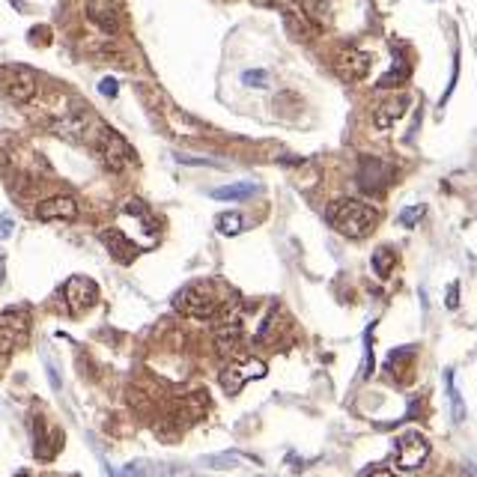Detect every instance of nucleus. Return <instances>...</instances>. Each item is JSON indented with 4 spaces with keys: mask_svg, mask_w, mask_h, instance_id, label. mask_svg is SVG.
Here are the masks:
<instances>
[{
    "mask_svg": "<svg viewBox=\"0 0 477 477\" xmlns=\"http://www.w3.org/2000/svg\"><path fill=\"white\" fill-rule=\"evenodd\" d=\"M328 224L346 239H364L376 224V209L364 200L346 197V200H337L328 209Z\"/></svg>",
    "mask_w": 477,
    "mask_h": 477,
    "instance_id": "nucleus-1",
    "label": "nucleus"
},
{
    "mask_svg": "<svg viewBox=\"0 0 477 477\" xmlns=\"http://www.w3.org/2000/svg\"><path fill=\"white\" fill-rule=\"evenodd\" d=\"M224 304L227 302L221 298L218 286L209 284V281L188 284L173 295V307L179 310L182 316H191V319H212L224 310Z\"/></svg>",
    "mask_w": 477,
    "mask_h": 477,
    "instance_id": "nucleus-2",
    "label": "nucleus"
},
{
    "mask_svg": "<svg viewBox=\"0 0 477 477\" xmlns=\"http://www.w3.org/2000/svg\"><path fill=\"white\" fill-rule=\"evenodd\" d=\"M39 93V78L27 66L6 63L0 66V96H6L15 105H30Z\"/></svg>",
    "mask_w": 477,
    "mask_h": 477,
    "instance_id": "nucleus-3",
    "label": "nucleus"
},
{
    "mask_svg": "<svg viewBox=\"0 0 477 477\" xmlns=\"http://www.w3.org/2000/svg\"><path fill=\"white\" fill-rule=\"evenodd\" d=\"M96 149H98V159H102V164L110 170V173H119L126 170L129 161H135V152H131V147L117 135L114 129L102 126L96 135Z\"/></svg>",
    "mask_w": 477,
    "mask_h": 477,
    "instance_id": "nucleus-4",
    "label": "nucleus"
},
{
    "mask_svg": "<svg viewBox=\"0 0 477 477\" xmlns=\"http://www.w3.org/2000/svg\"><path fill=\"white\" fill-rule=\"evenodd\" d=\"M394 173H397V168H394L391 161H382V159H370V155H364L361 164H358V185L367 194H382L385 188L394 182Z\"/></svg>",
    "mask_w": 477,
    "mask_h": 477,
    "instance_id": "nucleus-5",
    "label": "nucleus"
},
{
    "mask_svg": "<svg viewBox=\"0 0 477 477\" xmlns=\"http://www.w3.org/2000/svg\"><path fill=\"white\" fill-rule=\"evenodd\" d=\"M263 376H265V364L260 358H242V361H233L230 367L221 373V388H224L230 397H236L248 382L263 379Z\"/></svg>",
    "mask_w": 477,
    "mask_h": 477,
    "instance_id": "nucleus-6",
    "label": "nucleus"
},
{
    "mask_svg": "<svg viewBox=\"0 0 477 477\" xmlns=\"http://www.w3.org/2000/svg\"><path fill=\"white\" fill-rule=\"evenodd\" d=\"M370 66H373L370 54L361 51V48H355V45L343 48L337 57H335V72H337V78H340L343 84H358V81H364V78L370 75Z\"/></svg>",
    "mask_w": 477,
    "mask_h": 477,
    "instance_id": "nucleus-7",
    "label": "nucleus"
},
{
    "mask_svg": "<svg viewBox=\"0 0 477 477\" xmlns=\"http://www.w3.org/2000/svg\"><path fill=\"white\" fill-rule=\"evenodd\" d=\"M63 295H66V304H69L72 314H84V310H90L98 302V284L87 274H75L66 281Z\"/></svg>",
    "mask_w": 477,
    "mask_h": 477,
    "instance_id": "nucleus-8",
    "label": "nucleus"
},
{
    "mask_svg": "<svg viewBox=\"0 0 477 477\" xmlns=\"http://www.w3.org/2000/svg\"><path fill=\"white\" fill-rule=\"evenodd\" d=\"M430 460V441L420 432H406L397 445V465L403 471H415Z\"/></svg>",
    "mask_w": 477,
    "mask_h": 477,
    "instance_id": "nucleus-9",
    "label": "nucleus"
},
{
    "mask_svg": "<svg viewBox=\"0 0 477 477\" xmlns=\"http://www.w3.org/2000/svg\"><path fill=\"white\" fill-rule=\"evenodd\" d=\"M87 18L102 33H108V36H117L119 27H123V18H119V9L114 0H90L87 3Z\"/></svg>",
    "mask_w": 477,
    "mask_h": 477,
    "instance_id": "nucleus-10",
    "label": "nucleus"
},
{
    "mask_svg": "<svg viewBox=\"0 0 477 477\" xmlns=\"http://www.w3.org/2000/svg\"><path fill=\"white\" fill-rule=\"evenodd\" d=\"M102 245L110 251V257H114L117 263H131L138 257V245L131 242L123 230H117V227H108V230H102Z\"/></svg>",
    "mask_w": 477,
    "mask_h": 477,
    "instance_id": "nucleus-11",
    "label": "nucleus"
},
{
    "mask_svg": "<svg viewBox=\"0 0 477 477\" xmlns=\"http://www.w3.org/2000/svg\"><path fill=\"white\" fill-rule=\"evenodd\" d=\"M272 6L274 9H281V13L286 15V21L302 33V36H314V33L319 30L314 21H310V15H307V9L302 6V0H272Z\"/></svg>",
    "mask_w": 477,
    "mask_h": 477,
    "instance_id": "nucleus-12",
    "label": "nucleus"
},
{
    "mask_svg": "<svg viewBox=\"0 0 477 477\" xmlns=\"http://www.w3.org/2000/svg\"><path fill=\"white\" fill-rule=\"evenodd\" d=\"M409 105H412V102H409V96L385 98V102L373 110V126L379 129V131L397 126V119H403V114H406V108H409Z\"/></svg>",
    "mask_w": 477,
    "mask_h": 477,
    "instance_id": "nucleus-13",
    "label": "nucleus"
},
{
    "mask_svg": "<svg viewBox=\"0 0 477 477\" xmlns=\"http://www.w3.org/2000/svg\"><path fill=\"white\" fill-rule=\"evenodd\" d=\"M135 477H194L191 465L182 462H131Z\"/></svg>",
    "mask_w": 477,
    "mask_h": 477,
    "instance_id": "nucleus-14",
    "label": "nucleus"
},
{
    "mask_svg": "<svg viewBox=\"0 0 477 477\" xmlns=\"http://www.w3.org/2000/svg\"><path fill=\"white\" fill-rule=\"evenodd\" d=\"M36 215L42 221H75L78 215V203L72 197H48V200H42Z\"/></svg>",
    "mask_w": 477,
    "mask_h": 477,
    "instance_id": "nucleus-15",
    "label": "nucleus"
},
{
    "mask_svg": "<svg viewBox=\"0 0 477 477\" xmlns=\"http://www.w3.org/2000/svg\"><path fill=\"white\" fill-rule=\"evenodd\" d=\"M51 129H54V135H60L66 140H84L87 131H90V117L69 114V117H63V119H54Z\"/></svg>",
    "mask_w": 477,
    "mask_h": 477,
    "instance_id": "nucleus-16",
    "label": "nucleus"
},
{
    "mask_svg": "<svg viewBox=\"0 0 477 477\" xmlns=\"http://www.w3.org/2000/svg\"><path fill=\"white\" fill-rule=\"evenodd\" d=\"M36 430H33V439H36V457L39 460H51L54 457V430L57 427H48L42 418L33 420Z\"/></svg>",
    "mask_w": 477,
    "mask_h": 477,
    "instance_id": "nucleus-17",
    "label": "nucleus"
},
{
    "mask_svg": "<svg viewBox=\"0 0 477 477\" xmlns=\"http://www.w3.org/2000/svg\"><path fill=\"white\" fill-rule=\"evenodd\" d=\"M260 188L254 182H233V185H224V188H215L212 197L215 200H248V197H254Z\"/></svg>",
    "mask_w": 477,
    "mask_h": 477,
    "instance_id": "nucleus-18",
    "label": "nucleus"
},
{
    "mask_svg": "<svg viewBox=\"0 0 477 477\" xmlns=\"http://www.w3.org/2000/svg\"><path fill=\"white\" fill-rule=\"evenodd\" d=\"M409 75H412V66H409L403 57L394 60V66L388 69L382 78H379V90H391V87H403L409 81Z\"/></svg>",
    "mask_w": 477,
    "mask_h": 477,
    "instance_id": "nucleus-19",
    "label": "nucleus"
},
{
    "mask_svg": "<svg viewBox=\"0 0 477 477\" xmlns=\"http://www.w3.org/2000/svg\"><path fill=\"white\" fill-rule=\"evenodd\" d=\"M0 325L13 328L15 335H21V337H27V335H30V314H27L24 307L3 310V314H0Z\"/></svg>",
    "mask_w": 477,
    "mask_h": 477,
    "instance_id": "nucleus-20",
    "label": "nucleus"
},
{
    "mask_svg": "<svg viewBox=\"0 0 477 477\" xmlns=\"http://www.w3.org/2000/svg\"><path fill=\"white\" fill-rule=\"evenodd\" d=\"M394 263H397V254H394V248L382 245L379 251H373V272L379 274V277H388V274H391Z\"/></svg>",
    "mask_w": 477,
    "mask_h": 477,
    "instance_id": "nucleus-21",
    "label": "nucleus"
},
{
    "mask_svg": "<svg viewBox=\"0 0 477 477\" xmlns=\"http://www.w3.org/2000/svg\"><path fill=\"white\" fill-rule=\"evenodd\" d=\"M215 224H218V233H224V236H239L245 230V221H242L239 212H221Z\"/></svg>",
    "mask_w": 477,
    "mask_h": 477,
    "instance_id": "nucleus-22",
    "label": "nucleus"
},
{
    "mask_svg": "<svg viewBox=\"0 0 477 477\" xmlns=\"http://www.w3.org/2000/svg\"><path fill=\"white\" fill-rule=\"evenodd\" d=\"M445 379H448V394H450V412H453V420L460 424V420L465 418V403H462V397L457 391V385H453V370L445 373Z\"/></svg>",
    "mask_w": 477,
    "mask_h": 477,
    "instance_id": "nucleus-23",
    "label": "nucleus"
},
{
    "mask_svg": "<svg viewBox=\"0 0 477 477\" xmlns=\"http://www.w3.org/2000/svg\"><path fill=\"white\" fill-rule=\"evenodd\" d=\"M206 465H209V469H215V471H230V469H239V457H236V453H221V457H206L203 460Z\"/></svg>",
    "mask_w": 477,
    "mask_h": 477,
    "instance_id": "nucleus-24",
    "label": "nucleus"
},
{
    "mask_svg": "<svg viewBox=\"0 0 477 477\" xmlns=\"http://www.w3.org/2000/svg\"><path fill=\"white\" fill-rule=\"evenodd\" d=\"M242 84H245V87H254V90H263V87H269V72H263V69H248V72H242Z\"/></svg>",
    "mask_w": 477,
    "mask_h": 477,
    "instance_id": "nucleus-25",
    "label": "nucleus"
},
{
    "mask_svg": "<svg viewBox=\"0 0 477 477\" xmlns=\"http://www.w3.org/2000/svg\"><path fill=\"white\" fill-rule=\"evenodd\" d=\"M427 215V206H409V209H403V212H400V224L406 227V230H412L415 224H420V218H424Z\"/></svg>",
    "mask_w": 477,
    "mask_h": 477,
    "instance_id": "nucleus-26",
    "label": "nucleus"
},
{
    "mask_svg": "<svg viewBox=\"0 0 477 477\" xmlns=\"http://www.w3.org/2000/svg\"><path fill=\"white\" fill-rule=\"evenodd\" d=\"M370 335H373V331H367V337H364V370H361L364 379H370V373H373V346H370Z\"/></svg>",
    "mask_w": 477,
    "mask_h": 477,
    "instance_id": "nucleus-27",
    "label": "nucleus"
},
{
    "mask_svg": "<svg viewBox=\"0 0 477 477\" xmlns=\"http://www.w3.org/2000/svg\"><path fill=\"white\" fill-rule=\"evenodd\" d=\"M445 304H448V310H457V307H460V284H450V286H448Z\"/></svg>",
    "mask_w": 477,
    "mask_h": 477,
    "instance_id": "nucleus-28",
    "label": "nucleus"
},
{
    "mask_svg": "<svg viewBox=\"0 0 477 477\" xmlns=\"http://www.w3.org/2000/svg\"><path fill=\"white\" fill-rule=\"evenodd\" d=\"M15 233V221L9 215H0V239H9Z\"/></svg>",
    "mask_w": 477,
    "mask_h": 477,
    "instance_id": "nucleus-29",
    "label": "nucleus"
},
{
    "mask_svg": "<svg viewBox=\"0 0 477 477\" xmlns=\"http://www.w3.org/2000/svg\"><path fill=\"white\" fill-rule=\"evenodd\" d=\"M98 90H102L105 96H110V98H114V96H117V81H114V78H102V84H98Z\"/></svg>",
    "mask_w": 477,
    "mask_h": 477,
    "instance_id": "nucleus-30",
    "label": "nucleus"
},
{
    "mask_svg": "<svg viewBox=\"0 0 477 477\" xmlns=\"http://www.w3.org/2000/svg\"><path fill=\"white\" fill-rule=\"evenodd\" d=\"M364 477H394L388 469H370V471H364Z\"/></svg>",
    "mask_w": 477,
    "mask_h": 477,
    "instance_id": "nucleus-31",
    "label": "nucleus"
},
{
    "mask_svg": "<svg viewBox=\"0 0 477 477\" xmlns=\"http://www.w3.org/2000/svg\"><path fill=\"white\" fill-rule=\"evenodd\" d=\"M3 281H6V254L0 251V286H3Z\"/></svg>",
    "mask_w": 477,
    "mask_h": 477,
    "instance_id": "nucleus-32",
    "label": "nucleus"
},
{
    "mask_svg": "<svg viewBox=\"0 0 477 477\" xmlns=\"http://www.w3.org/2000/svg\"><path fill=\"white\" fill-rule=\"evenodd\" d=\"M257 6H272V0H254Z\"/></svg>",
    "mask_w": 477,
    "mask_h": 477,
    "instance_id": "nucleus-33",
    "label": "nucleus"
},
{
    "mask_svg": "<svg viewBox=\"0 0 477 477\" xmlns=\"http://www.w3.org/2000/svg\"><path fill=\"white\" fill-rule=\"evenodd\" d=\"M18 477H27V474H18Z\"/></svg>",
    "mask_w": 477,
    "mask_h": 477,
    "instance_id": "nucleus-34",
    "label": "nucleus"
}]
</instances>
